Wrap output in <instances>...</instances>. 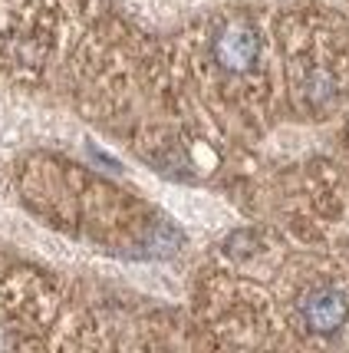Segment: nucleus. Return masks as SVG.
I'll list each match as a JSON object with an SVG mask.
<instances>
[{"instance_id":"3","label":"nucleus","mask_w":349,"mask_h":353,"mask_svg":"<svg viewBox=\"0 0 349 353\" xmlns=\"http://www.w3.org/2000/svg\"><path fill=\"white\" fill-rule=\"evenodd\" d=\"M333 92H336V83L326 70L310 73V79H306V99H310L313 106H323L326 99H333Z\"/></svg>"},{"instance_id":"1","label":"nucleus","mask_w":349,"mask_h":353,"mask_svg":"<svg viewBox=\"0 0 349 353\" xmlns=\"http://www.w3.org/2000/svg\"><path fill=\"white\" fill-rule=\"evenodd\" d=\"M257 53L260 40L247 23H231L214 37V60L228 73H247L257 63Z\"/></svg>"},{"instance_id":"2","label":"nucleus","mask_w":349,"mask_h":353,"mask_svg":"<svg viewBox=\"0 0 349 353\" xmlns=\"http://www.w3.org/2000/svg\"><path fill=\"white\" fill-rule=\"evenodd\" d=\"M300 314H304V323L313 334H336L349 317V304L339 291L323 288V291L306 294L304 304H300Z\"/></svg>"}]
</instances>
